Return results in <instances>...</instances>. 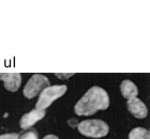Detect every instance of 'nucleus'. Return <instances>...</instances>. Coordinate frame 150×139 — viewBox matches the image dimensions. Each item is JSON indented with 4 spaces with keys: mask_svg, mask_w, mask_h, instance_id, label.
<instances>
[{
    "mask_svg": "<svg viewBox=\"0 0 150 139\" xmlns=\"http://www.w3.org/2000/svg\"><path fill=\"white\" fill-rule=\"evenodd\" d=\"M110 107V95L101 87H91L75 104L74 111L77 116H91L99 110Z\"/></svg>",
    "mask_w": 150,
    "mask_h": 139,
    "instance_id": "1",
    "label": "nucleus"
},
{
    "mask_svg": "<svg viewBox=\"0 0 150 139\" xmlns=\"http://www.w3.org/2000/svg\"><path fill=\"white\" fill-rule=\"evenodd\" d=\"M77 128L81 135L90 138H102L110 133L108 124L100 119H88L81 121L78 123Z\"/></svg>",
    "mask_w": 150,
    "mask_h": 139,
    "instance_id": "2",
    "label": "nucleus"
},
{
    "mask_svg": "<svg viewBox=\"0 0 150 139\" xmlns=\"http://www.w3.org/2000/svg\"><path fill=\"white\" fill-rule=\"evenodd\" d=\"M67 90H68V87L66 85H55V86H50L43 89L41 91L39 99L35 104V109L45 110L53 104V102L64 95Z\"/></svg>",
    "mask_w": 150,
    "mask_h": 139,
    "instance_id": "3",
    "label": "nucleus"
},
{
    "mask_svg": "<svg viewBox=\"0 0 150 139\" xmlns=\"http://www.w3.org/2000/svg\"><path fill=\"white\" fill-rule=\"evenodd\" d=\"M47 87H50V80L45 75L33 74L24 87L23 94L26 99H33Z\"/></svg>",
    "mask_w": 150,
    "mask_h": 139,
    "instance_id": "4",
    "label": "nucleus"
},
{
    "mask_svg": "<svg viewBox=\"0 0 150 139\" xmlns=\"http://www.w3.org/2000/svg\"><path fill=\"white\" fill-rule=\"evenodd\" d=\"M46 114L45 110H39V109H33V110L29 111L24 116H22L21 120H19V126L22 130H28L31 126H33L37 122L42 120Z\"/></svg>",
    "mask_w": 150,
    "mask_h": 139,
    "instance_id": "5",
    "label": "nucleus"
},
{
    "mask_svg": "<svg viewBox=\"0 0 150 139\" xmlns=\"http://www.w3.org/2000/svg\"><path fill=\"white\" fill-rule=\"evenodd\" d=\"M0 80L3 86L10 92H16L22 83V74L21 73H0Z\"/></svg>",
    "mask_w": 150,
    "mask_h": 139,
    "instance_id": "6",
    "label": "nucleus"
},
{
    "mask_svg": "<svg viewBox=\"0 0 150 139\" xmlns=\"http://www.w3.org/2000/svg\"><path fill=\"white\" fill-rule=\"evenodd\" d=\"M127 107H128V110L130 111V114H132L137 119H144V118L147 117V107L145 105V103L137 97L128 99L127 101Z\"/></svg>",
    "mask_w": 150,
    "mask_h": 139,
    "instance_id": "7",
    "label": "nucleus"
},
{
    "mask_svg": "<svg viewBox=\"0 0 150 139\" xmlns=\"http://www.w3.org/2000/svg\"><path fill=\"white\" fill-rule=\"evenodd\" d=\"M120 92H121L122 96L128 101V99L137 97L138 89L133 81L129 80V79H125L120 85Z\"/></svg>",
    "mask_w": 150,
    "mask_h": 139,
    "instance_id": "8",
    "label": "nucleus"
},
{
    "mask_svg": "<svg viewBox=\"0 0 150 139\" xmlns=\"http://www.w3.org/2000/svg\"><path fill=\"white\" fill-rule=\"evenodd\" d=\"M129 139H149V131L144 127H135L129 133Z\"/></svg>",
    "mask_w": 150,
    "mask_h": 139,
    "instance_id": "9",
    "label": "nucleus"
},
{
    "mask_svg": "<svg viewBox=\"0 0 150 139\" xmlns=\"http://www.w3.org/2000/svg\"><path fill=\"white\" fill-rule=\"evenodd\" d=\"M18 139H39V135H38L37 131L32 130L24 133L22 136L18 137Z\"/></svg>",
    "mask_w": 150,
    "mask_h": 139,
    "instance_id": "10",
    "label": "nucleus"
},
{
    "mask_svg": "<svg viewBox=\"0 0 150 139\" xmlns=\"http://www.w3.org/2000/svg\"><path fill=\"white\" fill-rule=\"evenodd\" d=\"M19 135L17 133H9L0 135V139H18Z\"/></svg>",
    "mask_w": 150,
    "mask_h": 139,
    "instance_id": "11",
    "label": "nucleus"
},
{
    "mask_svg": "<svg viewBox=\"0 0 150 139\" xmlns=\"http://www.w3.org/2000/svg\"><path fill=\"white\" fill-rule=\"evenodd\" d=\"M73 73H70V74H61V73H55V76L58 78H63V79H67V78L69 77H72L73 76Z\"/></svg>",
    "mask_w": 150,
    "mask_h": 139,
    "instance_id": "12",
    "label": "nucleus"
},
{
    "mask_svg": "<svg viewBox=\"0 0 150 139\" xmlns=\"http://www.w3.org/2000/svg\"><path fill=\"white\" fill-rule=\"evenodd\" d=\"M43 139H59L56 135H53V134H50V135H46V136H44Z\"/></svg>",
    "mask_w": 150,
    "mask_h": 139,
    "instance_id": "13",
    "label": "nucleus"
}]
</instances>
